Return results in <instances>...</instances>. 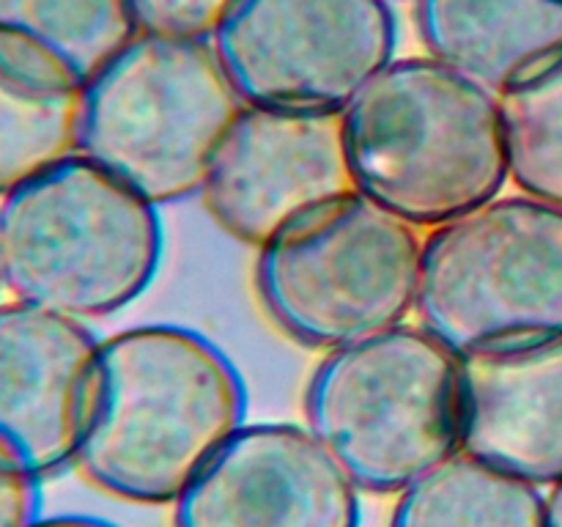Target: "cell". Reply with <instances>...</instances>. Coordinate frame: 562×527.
I'll list each match as a JSON object with an SVG mask.
<instances>
[{
	"label": "cell",
	"mask_w": 562,
	"mask_h": 527,
	"mask_svg": "<svg viewBox=\"0 0 562 527\" xmlns=\"http://www.w3.org/2000/svg\"><path fill=\"white\" fill-rule=\"evenodd\" d=\"M426 53L492 93L562 53V0H415Z\"/></svg>",
	"instance_id": "obj_13"
},
{
	"label": "cell",
	"mask_w": 562,
	"mask_h": 527,
	"mask_svg": "<svg viewBox=\"0 0 562 527\" xmlns=\"http://www.w3.org/2000/svg\"><path fill=\"white\" fill-rule=\"evenodd\" d=\"M305 426L368 494H401L461 450V357L395 324L327 351L305 388Z\"/></svg>",
	"instance_id": "obj_4"
},
{
	"label": "cell",
	"mask_w": 562,
	"mask_h": 527,
	"mask_svg": "<svg viewBox=\"0 0 562 527\" xmlns=\"http://www.w3.org/2000/svg\"><path fill=\"white\" fill-rule=\"evenodd\" d=\"M357 192L340 113L245 104L220 143L201 195L214 223L250 247L322 203Z\"/></svg>",
	"instance_id": "obj_9"
},
{
	"label": "cell",
	"mask_w": 562,
	"mask_h": 527,
	"mask_svg": "<svg viewBox=\"0 0 562 527\" xmlns=\"http://www.w3.org/2000/svg\"><path fill=\"white\" fill-rule=\"evenodd\" d=\"M82 91L58 66L0 27V198L80 154Z\"/></svg>",
	"instance_id": "obj_14"
},
{
	"label": "cell",
	"mask_w": 562,
	"mask_h": 527,
	"mask_svg": "<svg viewBox=\"0 0 562 527\" xmlns=\"http://www.w3.org/2000/svg\"><path fill=\"white\" fill-rule=\"evenodd\" d=\"M159 206L82 154L0 198V278L11 300L102 318L151 289L165 250Z\"/></svg>",
	"instance_id": "obj_3"
},
{
	"label": "cell",
	"mask_w": 562,
	"mask_h": 527,
	"mask_svg": "<svg viewBox=\"0 0 562 527\" xmlns=\"http://www.w3.org/2000/svg\"><path fill=\"white\" fill-rule=\"evenodd\" d=\"M245 423V379L212 338L143 324L99 340L75 467L126 503L173 505Z\"/></svg>",
	"instance_id": "obj_1"
},
{
	"label": "cell",
	"mask_w": 562,
	"mask_h": 527,
	"mask_svg": "<svg viewBox=\"0 0 562 527\" xmlns=\"http://www.w3.org/2000/svg\"><path fill=\"white\" fill-rule=\"evenodd\" d=\"M0 27L82 88L140 33L130 0H0Z\"/></svg>",
	"instance_id": "obj_16"
},
{
	"label": "cell",
	"mask_w": 562,
	"mask_h": 527,
	"mask_svg": "<svg viewBox=\"0 0 562 527\" xmlns=\"http://www.w3.org/2000/svg\"><path fill=\"white\" fill-rule=\"evenodd\" d=\"M241 102L344 113L393 60L387 0H236L212 36Z\"/></svg>",
	"instance_id": "obj_8"
},
{
	"label": "cell",
	"mask_w": 562,
	"mask_h": 527,
	"mask_svg": "<svg viewBox=\"0 0 562 527\" xmlns=\"http://www.w3.org/2000/svg\"><path fill=\"white\" fill-rule=\"evenodd\" d=\"M390 527H547L541 486L453 453L395 494Z\"/></svg>",
	"instance_id": "obj_15"
},
{
	"label": "cell",
	"mask_w": 562,
	"mask_h": 527,
	"mask_svg": "<svg viewBox=\"0 0 562 527\" xmlns=\"http://www.w3.org/2000/svg\"><path fill=\"white\" fill-rule=\"evenodd\" d=\"M420 256L415 225L349 192L258 247L256 291L280 333L333 351L404 324L417 302Z\"/></svg>",
	"instance_id": "obj_7"
},
{
	"label": "cell",
	"mask_w": 562,
	"mask_h": 527,
	"mask_svg": "<svg viewBox=\"0 0 562 527\" xmlns=\"http://www.w3.org/2000/svg\"><path fill=\"white\" fill-rule=\"evenodd\" d=\"M357 192L415 228H437L508 184L497 93L431 55L393 58L346 104Z\"/></svg>",
	"instance_id": "obj_2"
},
{
	"label": "cell",
	"mask_w": 562,
	"mask_h": 527,
	"mask_svg": "<svg viewBox=\"0 0 562 527\" xmlns=\"http://www.w3.org/2000/svg\"><path fill=\"white\" fill-rule=\"evenodd\" d=\"M0 291H3V278H0Z\"/></svg>",
	"instance_id": "obj_22"
},
{
	"label": "cell",
	"mask_w": 562,
	"mask_h": 527,
	"mask_svg": "<svg viewBox=\"0 0 562 527\" xmlns=\"http://www.w3.org/2000/svg\"><path fill=\"white\" fill-rule=\"evenodd\" d=\"M236 0H130L137 25L165 36L212 38Z\"/></svg>",
	"instance_id": "obj_18"
},
{
	"label": "cell",
	"mask_w": 562,
	"mask_h": 527,
	"mask_svg": "<svg viewBox=\"0 0 562 527\" xmlns=\"http://www.w3.org/2000/svg\"><path fill=\"white\" fill-rule=\"evenodd\" d=\"M510 181L562 206V53L497 93Z\"/></svg>",
	"instance_id": "obj_17"
},
{
	"label": "cell",
	"mask_w": 562,
	"mask_h": 527,
	"mask_svg": "<svg viewBox=\"0 0 562 527\" xmlns=\"http://www.w3.org/2000/svg\"><path fill=\"white\" fill-rule=\"evenodd\" d=\"M33 527H119L108 519L86 514H64V516H42Z\"/></svg>",
	"instance_id": "obj_20"
},
{
	"label": "cell",
	"mask_w": 562,
	"mask_h": 527,
	"mask_svg": "<svg viewBox=\"0 0 562 527\" xmlns=\"http://www.w3.org/2000/svg\"><path fill=\"white\" fill-rule=\"evenodd\" d=\"M461 450L516 478H562V338L461 357Z\"/></svg>",
	"instance_id": "obj_12"
},
{
	"label": "cell",
	"mask_w": 562,
	"mask_h": 527,
	"mask_svg": "<svg viewBox=\"0 0 562 527\" xmlns=\"http://www.w3.org/2000/svg\"><path fill=\"white\" fill-rule=\"evenodd\" d=\"M415 311L459 357L562 338V206L494 198L423 239Z\"/></svg>",
	"instance_id": "obj_6"
},
{
	"label": "cell",
	"mask_w": 562,
	"mask_h": 527,
	"mask_svg": "<svg viewBox=\"0 0 562 527\" xmlns=\"http://www.w3.org/2000/svg\"><path fill=\"white\" fill-rule=\"evenodd\" d=\"M97 349L86 322L0 302V453L38 481L75 467Z\"/></svg>",
	"instance_id": "obj_11"
},
{
	"label": "cell",
	"mask_w": 562,
	"mask_h": 527,
	"mask_svg": "<svg viewBox=\"0 0 562 527\" xmlns=\"http://www.w3.org/2000/svg\"><path fill=\"white\" fill-rule=\"evenodd\" d=\"M241 108L212 38L140 31L82 91L80 154L154 206L179 203Z\"/></svg>",
	"instance_id": "obj_5"
},
{
	"label": "cell",
	"mask_w": 562,
	"mask_h": 527,
	"mask_svg": "<svg viewBox=\"0 0 562 527\" xmlns=\"http://www.w3.org/2000/svg\"><path fill=\"white\" fill-rule=\"evenodd\" d=\"M42 483L0 453V527H33L42 519Z\"/></svg>",
	"instance_id": "obj_19"
},
{
	"label": "cell",
	"mask_w": 562,
	"mask_h": 527,
	"mask_svg": "<svg viewBox=\"0 0 562 527\" xmlns=\"http://www.w3.org/2000/svg\"><path fill=\"white\" fill-rule=\"evenodd\" d=\"M360 489L307 426L245 423L187 483L173 527H360Z\"/></svg>",
	"instance_id": "obj_10"
},
{
	"label": "cell",
	"mask_w": 562,
	"mask_h": 527,
	"mask_svg": "<svg viewBox=\"0 0 562 527\" xmlns=\"http://www.w3.org/2000/svg\"><path fill=\"white\" fill-rule=\"evenodd\" d=\"M547 527H562V478L547 494Z\"/></svg>",
	"instance_id": "obj_21"
}]
</instances>
